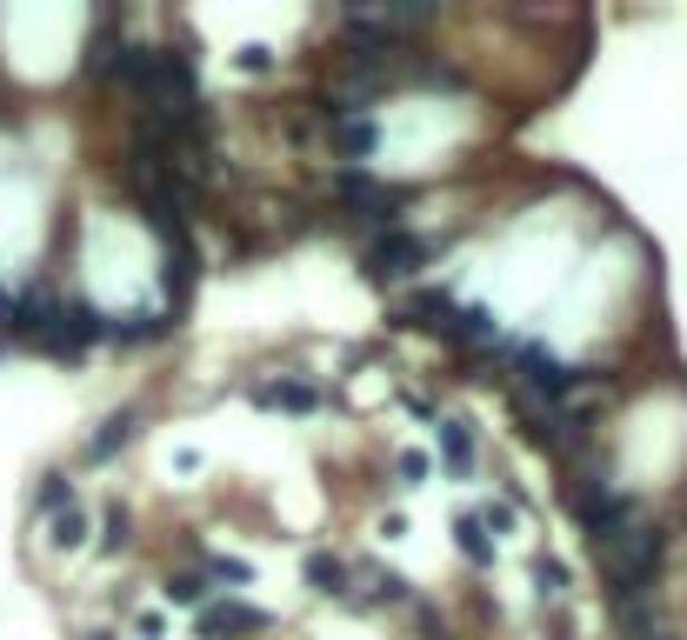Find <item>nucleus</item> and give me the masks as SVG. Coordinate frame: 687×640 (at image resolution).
<instances>
[{
  "instance_id": "23",
  "label": "nucleus",
  "mask_w": 687,
  "mask_h": 640,
  "mask_svg": "<svg viewBox=\"0 0 687 640\" xmlns=\"http://www.w3.org/2000/svg\"><path fill=\"white\" fill-rule=\"evenodd\" d=\"M534 581H541V594H568V568H561L554 554H541V561H534Z\"/></svg>"
},
{
  "instance_id": "4",
  "label": "nucleus",
  "mask_w": 687,
  "mask_h": 640,
  "mask_svg": "<svg viewBox=\"0 0 687 640\" xmlns=\"http://www.w3.org/2000/svg\"><path fill=\"white\" fill-rule=\"evenodd\" d=\"M428 260H434V240H428V234H414V227H387V234H367V247H361V274H367L374 287L414 280V274H421Z\"/></svg>"
},
{
  "instance_id": "14",
  "label": "nucleus",
  "mask_w": 687,
  "mask_h": 640,
  "mask_svg": "<svg viewBox=\"0 0 687 640\" xmlns=\"http://www.w3.org/2000/svg\"><path fill=\"white\" fill-rule=\"evenodd\" d=\"M454 548H461V561H468L474 574H488V568H494V534H488L474 514H461V521H454Z\"/></svg>"
},
{
  "instance_id": "24",
  "label": "nucleus",
  "mask_w": 687,
  "mask_h": 640,
  "mask_svg": "<svg viewBox=\"0 0 687 640\" xmlns=\"http://www.w3.org/2000/svg\"><path fill=\"white\" fill-rule=\"evenodd\" d=\"M401 481L421 488V481H428V454H401Z\"/></svg>"
},
{
  "instance_id": "18",
  "label": "nucleus",
  "mask_w": 687,
  "mask_h": 640,
  "mask_svg": "<svg viewBox=\"0 0 687 640\" xmlns=\"http://www.w3.org/2000/svg\"><path fill=\"white\" fill-rule=\"evenodd\" d=\"M47 528H53V548H67V554H73V548L87 541V514H80V508H60V514H53Z\"/></svg>"
},
{
  "instance_id": "27",
  "label": "nucleus",
  "mask_w": 687,
  "mask_h": 640,
  "mask_svg": "<svg viewBox=\"0 0 687 640\" xmlns=\"http://www.w3.org/2000/svg\"><path fill=\"white\" fill-rule=\"evenodd\" d=\"M655 640H668V634H655Z\"/></svg>"
},
{
  "instance_id": "16",
  "label": "nucleus",
  "mask_w": 687,
  "mask_h": 640,
  "mask_svg": "<svg viewBox=\"0 0 687 640\" xmlns=\"http://www.w3.org/2000/svg\"><path fill=\"white\" fill-rule=\"evenodd\" d=\"M167 601H174V608H207V601H214V588H207V574H194V568H187V574H174V581H167Z\"/></svg>"
},
{
  "instance_id": "17",
  "label": "nucleus",
  "mask_w": 687,
  "mask_h": 640,
  "mask_svg": "<svg viewBox=\"0 0 687 640\" xmlns=\"http://www.w3.org/2000/svg\"><path fill=\"white\" fill-rule=\"evenodd\" d=\"M33 508H40V514L53 521L60 508H73V481H67V474H47V481L33 488Z\"/></svg>"
},
{
  "instance_id": "20",
  "label": "nucleus",
  "mask_w": 687,
  "mask_h": 640,
  "mask_svg": "<svg viewBox=\"0 0 687 640\" xmlns=\"http://www.w3.org/2000/svg\"><path fill=\"white\" fill-rule=\"evenodd\" d=\"M127 541H134V514L114 501V508H107V534H100V548H107V554H120Z\"/></svg>"
},
{
  "instance_id": "13",
  "label": "nucleus",
  "mask_w": 687,
  "mask_h": 640,
  "mask_svg": "<svg viewBox=\"0 0 687 640\" xmlns=\"http://www.w3.org/2000/svg\"><path fill=\"white\" fill-rule=\"evenodd\" d=\"M174 327V314H107V341H120V347H134V341H160Z\"/></svg>"
},
{
  "instance_id": "9",
  "label": "nucleus",
  "mask_w": 687,
  "mask_h": 640,
  "mask_svg": "<svg viewBox=\"0 0 687 640\" xmlns=\"http://www.w3.org/2000/svg\"><path fill=\"white\" fill-rule=\"evenodd\" d=\"M434 434H441V461H448V474H454V481H468V474H474V461H481L474 421H454V414H441V421H434Z\"/></svg>"
},
{
  "instance_id": "5",
  "label": "nucleus",
  "mask_w": 687,
  "mask_h": 640,
  "mask_svg": "<svg viewBox=\"0 0 687 640\" xmlns=\"http://www.w3.org/2000/svg\"><path fill=\"white\" fill-rule=\"evenodd\" d=\"M267 628V614L261 608H247V601H227V594H214L207 608H194V634L200 640H247Z\"/></svg>"
},
{
  "instance_id": "8",
  "label": "nucleus",
  "mask_w": 687,
  "mask_h": 640,
  "mask_svg": "<svg viewBox=\"0 0 687 640\" xmlns=\"http://www.w3.org/2000/svg\"><path fill=\"white\" fill-rule=\"evenodd\" d=\"M454 314H461V301L441 294V287H421V294L401 301V327H421V334H441V341H454Z\"/></svg>"
},
{
  "instance_id": "10",
  "label": "nucleus",
  "mask_w": 687,
  "mask_h": 640,
  "mask_svg": "<svg viewBox=\"0 0 687 640\" xmlns=\"http://www.w3.org/2000/svg\"><path fill=\"white\" fill-rule=\"evenodd\" d=\"M301 581H307L321 601H347V594H354V568H347L341 554H327V548H314V554L301 561Z\"/></svg>"
},
{
  "instance_id": "22",
  "label": "nucleus",
  "mask_w": 687,
  "mask_h": 640,
  "mask_svg": "<svg viewBox=\"0 0 687 640\" xmlns=\"http://www.w3.org/2000/svg\"><path fill=\"white\" fill-rule=\"evenodd\" d=\"M414 73H421L428 87H454V80H461V67H454V60H441V53H421V60H414Z\"/></svg>"
},
{
  "instance_id": "26",
  "label": "nucleus",
  "mask_w": 687,
  "mask_h": 640,
  "mask_svg": "<svg viewBox=\"0 0 687 640\" xmlns=\"http://www.w3.org/2000/svg\"><path fill=\"white\" fill-rule=\"evenodd\" d=\"M7 347H13V341H7V327H0V354H7Z\"/></svg>"
},
{
  "instance_id": "2",
  "label": "nucleus",
  "mask_w": 687,
  "mask_h": 640,
  "mask_svg": "<svg viewBox=\"0 0 687 640\" xmlns=\"http://www.w3.org/2000/svg\"><path fill=\"white\" fill-rule=\"evenodd\" d=\"M661 554H668V528H661V521H628V534H615V541L601 548L608 588H615V594H648Z\"/></svg>"
},
{
  "instance_id": "6",
  "label": "nucleus",
  "mask_w": 687,
  "mask_h": 640,
  "mask_svg": "<svg viewBox=\"0 0 687 640\" xmlns=\"http://www.w3.org/2000/svg\"><path fill=\"white\" fill-rule=\"evenodd\" d=\"M247 401L274 407V414H314L321 407V381H307V374H267V381L247 387Z\"/></svg>"
},
{
  "instance_id": "3",
  "label": "nucleus",
  "mask_w": 687,
  "mask_h": 640,
  "mask_svg": "<svg viewBox=\"0 0 687 640\" xmlns=\"http://www.w3.org/2000/svg\"><path fill=\"white\" fill-rule=\"evenodd\" d=\"M334 200H341V214H354L367 234H387V227H401L408 187H387V180H374L367 167H341V174H334Z\"/></svg>"
},
{
  "instance_id": "7",
  "label": "nucleus",
  "mask_w": 687,
  "mask_h": 640,
  "mask_svg": "<svg viewBox=\"0 0 687 640\" xmlns=\"http://www.w3.org/2000/svg\"><path fill=\"white\" fill-rule=\"evenodd\" d=\"M327 140H334L341 167H367V160L381 154V114H347V120L327 127Z\"/></svg>"
},
{
  "instance_id": "21",
  "label": "nucleus",
  "mask_w": 687,
  "mask_h": 640,
  "mask_svg": "<svg viewBox=\"0 0 687 640\" xmlns=\"http://www.w3.org/2000/svg\"><path fill=\"white\" fill-rule=\"evenodd\" d=\"M200 574H214V581H227V588H241L254 568L247 561H234V554H200Z\"/></svg>"
},
{
  "instance_id": "15",
  "label": "nucleus",
  "mask_w": 687,
  "mask_h": 640,
  "mask_svg": "<svg viewBox=\"0 0 687 640\" xmlns=\"http://www.w3.org/2000/svg\"><path fill=\"white\" fill-rule=\"evenodd\" d=\"M615 621H621V634L655 640V608H648V594H615Z\"/></svg>"
},
{
  "instance_id": "19",
  "label": "nucleus",
  "mask_w": 687,
  "mask_h": 640,
  "mask_svg": "<svg viewBox=\"0 0 687 640\" xmlns=\"http://www.w3.org/2000/svg\"><path fill=\"white\" fill-rule=\"evenodd\" d=\"M474 521H481L488 534H514V528H521V514H514V501H481V508H474Z\"/></svg>"
},
{
  "instance_id": "1",
  "label": "nucleus",
  "mask_w": 687,
  "mask_h": 640,
  "mask_svg": "<svg viewBox=\"0 0 687 640\" xmlns=\"http://www.w3.org/2000/svg\"><path fill=\"white\" fill-rule=\"evenodd\" d=\"M568 514L581 521V534H588V548L601 554L615 534H628V521H635V501L601 474V461H581L575 474H568Z\"/></svg>"
},
{
  "instance_id": "25",
  "label": "nucleus",
  "mask_w": 687,
  "mask_h": 640,
  "mask_svg": "<svg viewBox=\"0 0 687 640\" xmlns=\"http://www.w3.org/2000/svg\"><path fill=\"white\" fill-rule=\"evenodd\" d=\"M267 60H274V53H267V47H241V73H261V67H267Z\"/></svg>"
},
{
  "instance_id": "12",
  "label": "nucleus",
  "mask_w": 687,
  "mask_h": 640,
  "mask_svg": "<svg viewBox=\"0 0 687 640\" xmlns=\"http://www.w3.org/2000/svg\"><path fill=\"white\" fill-rule=\"evenodd\" d=\"M134 427H140V407H120V414H107V421H100V434H87V461H94V467H107V461H114V454L134 441Z\"/></svg>"
},
{
  "instance_id": "11",
  "label": "nucleus",
  "mask_w": 687,
  "mask_h": 640,
  "mask_svg": "<svg viewBox=\"0 0 687 640\" xmlns=\"http://www.w3.org/2000/svg\"><path fill=\"white\" fill-rule=\"evenodd\" d=\"M401 601H408V581H401V574H387V568H374V561L354 568V594H347V608H401Z\"/></svg>"
}]
</instances>
